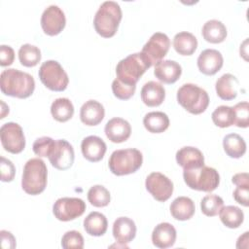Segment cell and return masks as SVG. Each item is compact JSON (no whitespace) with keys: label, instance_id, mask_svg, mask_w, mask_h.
I'll use <instances>...</instances> for the list:
<instances>
[{"label":"cell","instance_id":"cell-1","mask_svg":"<svg viewBox=\"0 0 249 249\" xmlns=\"http://www.w3.org/2000/svg\"><path fill=\"white\" fill-rule=\"evenodd\" d=\"M0 89L5 95L23 99L33 93L35 81L26 72L9 68L2 71L0 75Z\"/></svg>","mask_w":249,"mask_h":249},{"label":"cell","instance_id":"cell-2","mask_svg":"<svg viewBox=\"0 0 249 249\" xmlns=\"http://www.w3.org/2000/svg\"><path fill=\"white\" fill-rule=\"evenodd\" d=\"M122 18L123 13L120 5L115 1H105L95 13L94 29L101 37L111 38L116 34Z\"/></svg>","mask_w":249,"mask_h":249},{"label":"cell","instance_id":"cell-3","mask_svg":"<svg viewBox=\"0 0 249 249\" xmlns=\"http://www.w3.org/2000/svg\"><path fill=\"white\" fill-rule=\"evenodd\" d=\"M48 181V169L43 160L33 158L26 161L23 167L21 188L31 196H37L46 189Z\"/></svg>","mask_w":249,"mask_h":249},{"label":"cell","instance_id":"cell-4","mask_svg":"<svg viewBox=\"0 0 249 249\" xmlns=\"http://www.w3.org/2000/svg\"><path fill=\"white\" fill-rule=\"evenodd\" d=\"M152 66L142 53H135L121 59L116 66V75L120 82L136 86L141 76Z\"/></svg>","mask_w":249,"mask_h":249},{"label":"cell","instance_id":"cell-5","mask_svg":"<svg viewBox=\"0 0 249 249\" xmlns=\"http://www.w3.org/2000/svg\"><path fill=\"white\" fill-rule=\"evenodd\" d=\"M142 162V153L135 148H127L114 151L110 156L108 165L113 174L123 176L136 172Z\"/></svg>","mask_w":249,"mask_h":249},{"label":"cell","instance_id":"cell-6","mask_svg":"<svg viewBox=\"0 0 249 249\" xmlns=\"http://www.w3.org/2000/svg\"><path fill=\"white\" fill-rule=\"evenodd\" d=\"M183 178L190 189L207 193L216 190L220 183V175L218 171L215 168L206 165L192 169H184Z\"/></svg>","mask_w":249,"mask_h":249},{"label":"cell","instance_id":"cell-7","mask_svg":"<svg viewBox=\"0 0 249 249\" xmlns=\"http://www.w3.org/2000/svg\"><path fill=\"white\" fill-rule=\"evenodd\" d=\"M178 103L189 113L198 115L209 105V96L205 89L195 84H184L177 90Z\"/></svg>","mask_w":249,"mask_h":249},{"label":"cell","instance_id":"cell-8","mask_svg":"<svg viewBox=\"0 0 249 249\" xmlns=\"http://www.w3.org/2000/svg\"><path fill=\"white\" fill-rule=\"evenodd\" d=\"M42 84L53 91L66 89L69 78L62 66L56 60H47L42 63L38 72Z\"/></svg>","mask_w":249,"mask_h":249},{"label":"cell","instance_id":"cell-9","mask_svg":"<svg viewBox=\"0 0 249 249\" xmlns=\"http://www.w3.org/2000/svg\"><path fill=\"white\" fill-rule=\"evenodd\" d=\"M3 148L12 154H19L25 148V137L21 126L14 122L4 124L0 128Z\"/></svg>","mask_w":249,"mask_h":249},{"label":"cell","instance_id":"cell-10","mask_svg":"<svg viewBox=\"0 0 249 249\" xmlns=\"http://www.w3.org/2000/svg\"><path fill=\"white\" fill-rule=\"evenodd\" d=\"M86 208V203L82 198L60 197L53 203V213L57 220L68 222L82 216Z\"/></svg>","mask_w":249,"mask_h":249},{"label":"cell","instance_id":"cell-11","mask_svg":"<svg viewBox=\"0 0 249 249\" xmlns=\"http://www.w3.org/2000/svg\"><path fill=\"white\" fill-rule=\"evenodd\" d=\"M170 40L165 33H154L148 42L143 46L141 53L146 56L152 65L161 61L169 51Z\"/></svg>","mask_w":249,"mask_h":249},{"label":"cell","instance_id":"cell-12","mask_svg":"<svg viewBox=\"0 0 249 249\" xmlns=\"http://www.w3.org/2000/svg\"><path fill=\"white\" fill-rule=\"evenodd\" d=\"M48 159L54 168L58 170H66L74 163V149L72 145L65 139L54 140Z\"/></svg>","mask_w":249,"mask_h":249},{"label":"cell","instance_id":"cell-13","mask_svg":"<svg viewBox=\"0 0 249 249\" xmlns=\"http://www.w3.org/2000/svg\"><path fill=\"white\" fill-rule=\"evenodd\" d=\"M146 190L152 195V196L160 201H166L173 193V183L160 172L150 173L145 181Z\"/></svg>","mask_w":249,"mask_h":249},{"label":"cell","instance_id":"cell-14","mask_svg":"<svg viewBox=\"0 0 249 249\" xmlns=\"http://www.w3.org/2000/svg\"><path fill=\"white\" fill-rule=\"evenodd\" d=\"M40 23L45 34L49 36H55L65 27V15L58 6L51 5L44 10Z\"/></svg>","mask_w":249,"mask_h":249},{"label":"cell","instance_id":"cell-15","mask_svg":"<svg viewBox=\"0 0 249 249\" xmlns=\"http://www.w3.org/2000/svg\"><path fill=\"white\" fill-rule=\"evenodd\" d=\"M198 70L207 76L215 75L223 66L224 58L222 53L214 49L202 51L197 57Z\"/></svg>","mask_w":249,"mask_h":249},{"label":"cell","instance_id":"cell-16","mask_svg":"<svg viewBox=\"0 0 249 249\" xmlns=\"http://www.w3.org/2000/svg\"><path fill=\"white\" fill-rule=\"evenodd\" d=\"M106 137L113 143H123L126 141L131 133L129 123L123 118H113L109 120L104 127Z\"/></svg>","mask_w":249,"mask_h":249},{"label":"cell","instance_id":"cell-17","mask_svg":"<svg viewBox=\"0 0 249 249\" xmlns=\"http://www.w3.org/2000/svg\"><path fill=\"white\" fill-rule=\"evenodd\" d=\"M81 150L86 160L90 162H96L103 159L107 150V146L100 137L89 135L82 140Z\"/></svg>","mask_w":249,"mask_h":249},{"label":"cell","instance_id":"cell-18","mask_svg":"<svg viewBox=\"0 0 249 249\" xmlns=\"http://www.w3.org/2000/svg\"><path fill=\"white\" fill-rule=\"evenodd\" d=\"M181 74L182 67L174 60H161L155 65L154 75L159 81L164 84H174L178 81Z\"/></svg>","mask_w":249,"mask_h":249},{"label":"cell","instance_id":"cell-19","mask_svg":"<svg viewBox=\"0 0 249 249\" xmlns=\"http://www.w3.org/2000/svg\"><path fill=\"white\" fill-rule=\"evenodd\" d=\"M104 116L105 110L103 105L94 99L86 101L80 109V119L84 124L89 126L100 124Z\"/></svg>","mask_w":249,"mask_h":249},{"label":"cell","instance_id":"cell-20","mask_svg":"<svg viewBox=\"0 0 249 249\" xmlns=\"http://www.w3.org/2000/svg\"><path fill=\"white\" fill-rule=\"evenodd\" d=\"M136 235V225L128 217H119L113 224V236L120 244H126L132 241Z\"/></svg>","mask_w":249,"mask_h":249},{"label":"cell","instance_id":"cell-21","mask_svg":"<svg viewBox=\"0 0 249 249\" xmlns=\"http://www.w3.org/2000/svg\"><path fill=\"white\" fill-rule=\"evenodd\" d=\"M176 240V230L167 222L160 223L152 232L153 244L160 249H165L174 245Z\"/></svg>","mask_w":249,"mask_h":249},{"label":"cell","instance_id":"cell-22","mask_svg":"<svg viewBox=\"0 0 249 249\" xmlns=\"http://www.w3.org/2000/svg\"><path fill=\"white\" fill-rule=\"evenodd\" d=\"M176 161L183 169H192L204 165V157L197 148L185 146L177 151Z\"/></svg>","mask_w":249,"mask_h":249},{"label":"cell","instance_id":"cell-23","mask_svg":"<svg viewBox=\"0 0 249 249\" xmlns=\"http://www.w3.org/2000/svg\"><path fill=\"white\" fill-rule=\"evenodd\" d=\"M165 98V89L160 83L150 81L141 89V99L148 107L160 106Z\"/></svg>","mask_w":249,"mask_h":249},{"label":"cell","instance_id":"cell-24","mask_svg":"<svg viewBox=\"0 0 249 249\" xmlns=\"http://www.w3.org/2000/svg\"><path fill=\"white\" fill-rule=\"evenodd\" d=\"M238 86L239 82L237 78L231 73H226L216 81L215 89L221 99L232 100L237 95Z\"/></svg>","mask_w":249,"mask_h":249},{"label":"cell","instance_id":"cell-25","mask_svg":"<svg viewBox=\"0 0 249 249\" xmlns=\"http://www.w3.org/2000/svg\"><path fill=\"white\" fill-rule=\"evenodd\" d=\"M170 213L172 217L179 221L190 220L196 211V206L188 196H178L170 204Z\"/></svg>","mask_w":249,"mask_h":249},{"label":"cell","instance_id":"cell-26","mask_svg":"<svg viewBox=\"0 0 249 249\" xmlns=\"http://www.w3.org/2000/svg\"><path fill=\"white\" fill-rule=\"evenodd\" d=\"M201 34L205 41L212 44H219L225 41L227 37V28L222 21L218 19H210L203 24Z\"/></svg>","mask_w":249,"mask_h":249},{"label":"cell","instance_id":"cell-27","mask_svg":"<svg viewBox=\"0 0 249 249\" xmlns=\"http://www.w3.org/2000/svg\"><path fill=\"white\" fill-rule=\"evenodd\" d=\"M108 228V221L104 214L93 211L90 212L84 220V229L87 233L92 236L103 235Z\"/></svg>","mask_w":249,"mask_h":249},{"label":"cell","instance_id":"cell-28","mask_svg":"<svg viewBox=\"0 0 249 249\" xmlns=\"http://www.w3.org/2000/svg\"><path fill=\"white\" fill-rule=\"evenodd\" d=\"M173 48L181 55H192L197 48V40L194 34L182 31L174 36Z\"/></svg>","mask_w":249,"mask_h":249},{"label":"cell","instance_id":"cell-29","mask_svg":"<svg viewBox=\"0 0 249 249\" xmlns=\"http://www.w3.org/2000/svg\"><path fill=\"white\" fill-rule=\"evenodd\" d=\"M143 124L151 133H161L168 128L169 118L163 112H150L143 118Z\"/></svg>","mask_w":249,"mask_h":249},{"label":"cell","instance_id":"cell-30","mask_svg":"<svg viewBox=\"0 0 249 249\" xmlns=\"http://www.w3.org/2000/svg\"><path fill=\"white\" fill-rule=\"evenodd\" d=\"M223 148L230 158L239 159L246 152V143L239 134L230 133L223 139Z\"/></svg>","mask_w":249,"mask_h":249},{"label":"cell","instance_id":"cell-31","mask_svg":"<svg viewBox=\"0 0 249 249\" xmlns=\"http://www.w3.org/2000/svg\"><path fill=\"white\" fill-rule=\"evenodd\" d=\"M51 114L55 121L65 123L73 117L74 106L66 97L56 98L51 105Z\"/></svg>","mask_w":249,"mask_h":249},{"label":"cell","instance_id":"cell-32","mask_svg":"<svg viewBox=\"0 0 249 249\" xmlns=\"http://www.w3.org/2000/svg\"><path fill=\"white\" fill-rule=\"evenodd\" d=\"M221 222L230 229H236L243 223L244 213L243 211L234 205L223 206L219 212Z\"/></svg>","mask_w":249,"mask_h":249},{"label":"cell","instance_id":"cell-33","mask_svg":"<svg viewBox=\"0 0 249 249\" xmlns=\"http://www.w3.org/2000/svg\"><path fill=\"white\" fill-rule=\"evenodd\" d=\"M18 59L25 67H34L41 60V51L31 44H24L18 50Z\"/></svg>","mask_w":249,"mask_h":249},{"label":"cell","instance_id":"cell-34","mask_svg":"<svg viewBox=\"0 0 249 249\" xmlns=\"http://www.w3.org/2000/svg\"><path fill=\"white\" fill-rule=\"evenodd\" d=\"M211 119L215 125L225 128L234 124V111L231 106L221 105L217 107L212 115Z\"/></svg>","mask_w":249,"mask_h":249},{"label":"cell","instance_id":"cell-35","mask_svg":"<svg viewBox=\"0 0 249 249\" xmlns=\"http://www.w3.org/2000/svg\"><path fill=\"white\" fill-rule=\"evenodd\" d=\"M88 200L94 207H105L110 203L109 191L102 185H94L88 192Z\"/></svg>","mask_w":249,"mask_h":249},{"label":"cell","instance_id":"cell-36","mask_svg":"<svg viewBox=\"0 0 249 249\" xmlns=\"http://www.w3.org/2000/svg\"><path fill=\"white\" fill-rule=\"evenodd\" d=\"M224 206V200L217 195H207L200 201L201 212L208 217H214L219 214Z\"/></svg>","mask_w":249,"mask_h":249},{"label":"cell","instance_id":"cell-37","mask_svg":"<svg viewBox=\"0 0 249 249\" xmlns=\"http://www.w3.org/2000/svg\"><path fill=\"white\" fill-rule=\"evenodd\" d=\"M234 111V125L246 128L249 125V104L247 101H242L235 104Z\"/></svg>","mask_w":249,"mask_h":249},{"label":"cell","instance_id":"cell-38","mask_svg":"<svg viewBox=\"0 0 249 249\" xmlns=\"http://www.w3.org/2000/svg\"><path fill=\"white\" fill-rule=\"evenodd\" d=\"M61 246L64 249H82L84 247V237L78 231H68L61 238Z\"/></svg>","mask_w":249,"mask_h":249},{"label":"cell","instance_id":"cell-39","mask_svg":"<svg viewBox=\"0 0 249 249\" xmlns=\"http://www.w3.org/2000/svg\"><path fill=\"white\" fill-rule=\"evenodd\" d=\"M136 89V86H129L115 79L112 82V91L114 95L121 100H127L133 96Z\"/></svg>","mask_w":249,"mask_h":249},{"label":"cell","instance_id":"cell-40","mask_svg":"<svg viewBox=\"0 0 249 249\" xmlns=\"http://www.w3.org/2000/svg\"><path fill=\"white\" fill-rule=\"evenodd\" d=\"M53 143L54 140L48 136L37 138L32 146L33 152L39 157H48L53 146Z\"/></svg>","mask_w":249,"mask_h":249},{"label":"cell","instance_id":"cell-41","mask_svg":"<svg viewBox=\"0 0 249 249\" xmlns=\"http://www.w3.org/2000/svg\"><path fill=\"white\" fill-rule=\"evenodd\" d=\"M0 171H1V181L2 182H11L14 180L15 178V174H16V167L14 165V163L4 158L1 157L0 158Z\"/></svg>","mask_w":249,"mask_h":249},{"label":"cell","instance_id":"cell-42","mask_svg":"<svg viewBox=\"0 0 249 249\" xmlns=\"http://www.w3.org/2000/svg\"><path fill=\"white\" fill-rule=\"evenodd\" d=\"M15 52L12 47L7 45L0 46V65L9 66L14 62Z\"/></svg>","mask_w":249,"mask_h":249},{"label":"cell","instance_id":"cell-43","mask_svg":"<svg viewBox=\"0 0 249 249\" xmlns=\"http://www.w3.org/2000/svg\"><path fill=\"white\" fill-rule=\"evenodd\" d=\"M248 194H249V185H240V186H236V189L233 191L232 196L236 202L247 207Z\"/></svg>","mask_w":249,"mask_h":249},{"label":"cell","instance_id":"cell-44","mask_svg":"<svg viewBox=\"0 0 249 249\" xmlns=\"http://www.w3.org/2000/svg\"><path fill=\"white\" fill-rule=\"evenodd\" d=\"M0 236H1V245L2 248L6 249H14L16 247V238L15 236L8 231L2 230L0 231Z\"/></svg>","mask_w":249,"mask_h":249},{"label":"cell","instance_id":"cell-45","mask_svg":"<svg viewBox=\"0 0 249 249\" xmlns=\"http://www.w3.org/2000/svg\"><path fill=\"white\" fill-rule=\"evenodd\" d=\"M231 182L235 186H240V185H249V175L247 172H241V173H236L232 176Z\"/></svg>","mask_w":249,"mask_h":249}]
</instances>
